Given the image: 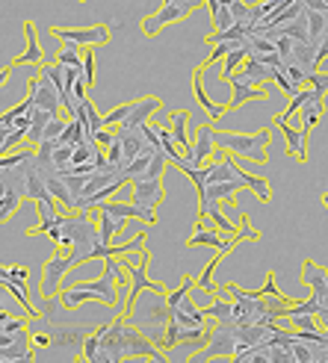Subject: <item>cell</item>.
Masks as SVG:
<instances>
[{"label": "cell", "mask_w": 328, "mask_h": 363, "mask_svg": "<svg viewBox=\"0 0 328 363\" xmlns=\"http://www.w3.org/2000/svg\"><path fill=\"white\" fill-rule=\"evenodd\" d=\"M124 316L131 325H136L145 337H151L157 346H163L166 328L172 322V307H169L166 293H160V289H145V293L136 296V301H131L124 307Z\"/></svg>", "instance_id": "1"}, {"label": "cell", "mask_w": 328, "mask_h": 363, "mask_svg": "<svg viewBox=\"0 0 328 363\" xmlns=\"http://www.w3.org/2000/svg\"><path fill=\"white\" fill-rule=\"evenodd\" d=\"M269 139L272 130L261 133H228V130H216V148H225L243 160L251 162H266L269 160Z\"/></svg>", "instance_id": "2"}, {"label": "cell", "mask_w": 328, "mask_h": 363, "mask_svg": "<svg viewBox=\"0 0 328 363\" xmlns=\"http://www.w3.org/2000/svg\"><path fill=\"white\" fill-rule=\"evenodd\" d=\"M240 349V325L234 322H213L207 331L204 349H198L190 360H210V357H234Z\"/></svg>", "instance_id": "3"}, {"label": "cell", "mask_w": 328, "mask_h": 363, "mask_svg": "<svg viewBox=\"0 0 328 363\" xmlns=\"http://www.w3.org/2000/svg\"><path fill=\"white\" fill-rule=\"evenodd\" d=\"M148 251H142V257H136V254L131 251V254H124V272L131 275V289H127V301H124V307L131 304V301H136V296L139 293H145V289H160V293H169L166 286H160V284H154L151 278H148Z\"/></svg>", "instance_id": "4"}, {"label": "cell", "mask_w": 328, "mask_h": 363, "mask_svg": "<svg viewBox=\"0 0 328 363\" xmlns=\"http://www.w3.org/2000/svg\"><path fill=\"white\" fill-rule=\"evenodd\" d=\"M75 269V260H71V254H57V257H50L45 266H42V278H39V296L42 298H57L60 296V286L65 281V275Z\"/></svg>", "instance_id": "5"}, {"label": "cell", "mask_w": 328, "mask_h": 363, "mask_svg": "<svg viewBox=\"0 0 328 363\" xmlns=\"http://www.w3.org/2000/svg\"><path fill=\"white\" fill-rule=\"evenodd\" d=\"M50 35L53 39H60L62 45L65 42H75L80 48H95V45H106L109 35H113V30H109L106 24H95V27H50Z\"/></svg>", "instance_id": "6"}, {"label": "cell", "mask_w": 328, "mask_h": 363, "mask_svg": "<svg viewBox=\"0 0 328 363\" xmlns=\"http://www.w3.org/2000/svg\"><path fill=\"white\" fill-rule=\"evenodd\" d=\"M35 357L33 337L24 331L0 334V363H30Z\"/></svg>", "instance_id": "7"}, {"label": "cell", "mask_w": 328, "mask_h": 363, "mask_svg": "<svg viewBox=\"0 0 328 363\" xmlns=\"http://www.w3.org/2000/svg\"><path fill=\"white\" fill-rule=\"evenodd\" d=\"M27 95L35 101V106H39V110H48V113H53V116H60V110H62V95H60V89L53 86L48 77H42V74L30 77V80H27Z\"/></svg>", "instance_id": "8"}, {"label": "cell", "mask_w": 328, "mask_h": 363, "mask_svg": "<svg viewBox=\"0 0 328 363\" xmlns=\"http://www.w3.org/2000/svg\"><path fill=\"white\" fill-rule=\"evenodd\" d=\"M48 331H50V337H53V342H57V349L62 352V354H68V357H77V354H83V342H86V337H89V331L86 328H80V325H48Z\"/></svg>", "instance_id": "9"}, {"label": "cell", "mask_w": 328, "mask_h": 363, "mask_svg": "<svg viewBox=\"0 0 328 363\" xmlns=\"http://www.w3.org/2000/svg\"><path fill=\"white\" fill-rule=\"evenodd\" d=\"M231 86H234V95H231V101L225 104L228 113H231V110H240L246 101H266V98H269L266 89H261L258 83H251V77L246 74V71H236L234 80H231Z\"/></svg>", "instance_id": "10"}, {"label": "cell", "mask_w": 328, "mask_h": 363, "mask_svg": "<svg viewBox=\"0 0 328 363\" xmlns=\"http://www.w3.org/2000/svg\"><path fill=\"white\" fill-rule=\"evenodd\" d=\"M24 33H27V48H24V53L18 60H12L9 65H4V71H0V83H6L9 74H12V68H18V65H45V53L39 48V39H35V24L27 21L24 24Z\"/></svg>", "instance_id": "11"}, {"label": "cell", "mask_w": 328, "mask_h": 363, "mask_svg": "<svg viewBox=\"0 0 328 363\" xmlns=\"http://www.w3.org/2000/svg\"><path fill=\"white\" fill-rule=\"evenodd\" d=\"M131 189H133V204L145 207V210H154L163 204L166 198V189H163V180H148V177H136L131 180Z\"/></svg>", "instance_id": "12"}, {"label": "cell", "mask_w": 328, "mask_h": 363, "mask_svg": "<svg viewBox=\"0 0 328 363\" xmlns=\"http://www.w3.org/2000/svg\"><path fill=\"white\" fill-rule=\"evenodd\" d=\"M192 12L187 9V6H177V4H163V9L160 12H154V15H148L142 21V33L148 35V39H154V35L163 30V27H169V24H175V21H184V18H190Z\"/></svg>", "instance_id": "13"}, {"label": "cell", "mask_w": 328, "mask_h": 363, "mask_svg": "<svg viewBox=\"0 0 328 363\" xmlns=\"http://www.w3.org/2000/svg\"><path fill=\"white\" fill-rule=\"evenodd\" d=\"M272 124L281 127L284 142H287V151L293 154L299 162H307V133L302 130V127H290L284 116H275V118H272Z\"/></svg>", "instance_id": "14"}, {"label": "cell", "mask_w": 328, "mask_h": 363, "mask_svg": "<svg viewBox=\"0 0 328 363\" xmlns=\"http://www.w3.org/2000/svg\"><path fill=\"white\" fill-rule=\"evenodd\" d=\"M246 184L243 180H225V184H207L202 192H198V207L207 201H228L236 204V192H243Z\"/></svg>", "instance_id": "15"}, {"label": "cell", "mask_w": 328, "mask_h": 363, "mask_svg": "<svg viewBox=\"0 0 328 363\" xmlns=\"http://www.w3.org/2000/svg\"><path fill=\"white\" fill-rule=\"evenodd\" d=\"M101 213H109L116 219H139L145 225H154L157 222V213L154 210H145L139 204H124V201H104L101 204Z\"/></svg>", "instance_id": "16"}, {"label": "cell", "mask_w": 328, "mask_h": 363, "mask_svg": "<svg viewBox=\"0 0 328 363\" xmlns=\"http://www.w3.org/2000/svg\"><path fill=\"white\" fill-rule=\"evenodd\" d=\"M160 106H163V101H160V98H142V101H133L131 116H127L119 127H121V130H139L142 124H148V118L160 110Z\"/></svg>", "instance_id": "17"}, {"label": "cell", "mask_w": 328, "mask_h": 363, "mask_svg": "<svg viewBox=\"0 0 328 363\" xmlns=\"http://www.w3.org/2000/svg\"><path fill=\"white\" fill-rule=\"evenodd\" d=\"M216 151V130H213V124H202L198 127V136H195V145H192V166H207V160L213 157Z\"/></svg>", "instance_id": "18"}, {"label": "cell", "mask_w": 328, "mask_h": 363, "mask_svg": "<svg viewBox=\"0 0 328 363\" xmlns=\"http://www.w3.org/2000/svg\"><path fill=\"white\" fill-rule=\"evenodd\" d=\"M204 71H207L204 65H198V68H195V74H192V92H195L198 104H202L204 110H207V116L216 121V118H222V116L228 113V106H225V104H213L210 95L204 92V80H202V77H204Z\"/></svg>", "instance_id": "19"}, {"label": "cell", "mask_w": 328, "mask_h": 363, "mask_svg": "<svg viewBox=\"0 0 328 363\" xmlns=\"http://www.w3.org/2000/svg\"><path fill=\"white\" fill-rule=\"evenodd\" d=\"M77 121H80V124L86 127V136H89V139H95V136H98V133L104 130V127H106V124H104V116L98 113V106H95L92 101H89V98H86V101L80 104Z\"/></svg>", "instance_id": "20"}, {"label": "cell", "mask_w": 328, "mask_h": 363, "mask_svg": "<svg viewBox=\"0 0 328 363\" xmlns=\"http://www.w3.org/2000/svg\"><path fill=\"white\" fill-rule=\"evenodd\" d=\"M190 121H192L190 110H177V113H172V118H169V130H172L175 142H177L184 151L192 148V142H190V136H187V124H190Z\"/></svg>", "instance_id": "21"}, {"label": "cell", "mask_w": 328, "mask_h": 363, "mask_svg": "<svg viewBox=\"0 0 328 363\" xmlns=\"http://www.w3.org/2000/svg\"><path fill=\"white\" fill-rule=\"evenodd\" d=\"M86 301H98V298H95V293H89V289H83L77 284L65 286L62 293H60V307H65V311H75V307H80Z\"/></svg>", "instance_id": "22"}, {"label": "cell", "mask_w": 328, "mask_h": 363, "mask_svg": "<svg viewBox=\"0 0 328 363\" xmlns=\"http://www.w3.org/2000/svg\"><path fill=\"white\" fill-rule=\"evenodd\" d=\"M236 177H240L243 184H246V189H251L254 195L261 198L263 204H269V201H272V189H269V184H266V177H254V174L243 172L240 166H236Z\"/></svg>", "instance_id": "23"}, {"label": "cell", "mask_w": 328, "mask_h": 363, "mask_svg": "<svg viewBox=\"0 0 328 363\" xmlns=\"http://www.w3.org/2000/svg\"><path fill=\"white\" fill-rule=\"evenodd\" d=\"M322 113H325V98H319V101H314V104H307V106H302L299 110V118H302V130L311 136V130L317 127V121L322 118Z\"/></svg>", "instance_id": "24"}, {"label": "cell", "mask_w": 328, "mask_h": 363, "mask_svg": "<svg viewBox=\"0 0 328 363\" xmlns=\"http://www.w3.org/2000/svg\"><path fill=\"white\" fill-rule=\"evenodd\" d=\"M243 71L251 77V83H269L272 77H275V68L272 65H266V62H261V60H254V57H248L246 62H243Z\"/></svg>", "instance_id": "25"}, {"label": "cell", "mask_w": 328, "mask_h": 363, "mask_svg": "<svg viewBox=\"0 0 328 363\" xmlns=\"http://www.w3.org/2000/svg\"><path fill=\"white\" fill-rule=\"evenodd\" d=\"M0 189H4V195H0V222H9V216L21 207L24 195L18 189H12V186H0Z\"/></svg>", "instance_id": "26"}, {"label": "cell", "mask_w": 328, "mask_h": 363, "mask_svg": "<svg viewBox=\"0 0 328 363\" xmlns=\"http://www.w3.org/2000/svg\"><path fill=\"white\" fill-rule=\"evenodd\" d=\"M246 60H248V42L240 45V48H234L225 57V62H222V80H231L236 74V68H240Z\"/></svg>", "instance_id": "27"}, {"label": "cell", "mask_w": 328, "mask_h": 363, "mask_svg": "<svg viewBox=\"0 0 328 363\" xmlns=\"http://www.w3.org/2000/svg\"><path fill=\"white\" fill-rule=\"evenodd\" d=\"M53 118H57L53 113L39 110V106H35V110H33V127H30V136H27V139H30L33 145H39V142L45 139V127H48Z\"/></svg>", "instance_id": "28"}, {"label": "cell", "mask_w": 328, "mask_h": 363, "mask_svg": "<svg viewBox=\"0 0 328 363\" xmlns=\"http://www.w3.org/2000/svg\"><path fill=\"white\" fill-rule=\"evenodd\" d=\"M127 225V219H116V216H109V213H101V219H98V228H101V240L104 245L106 242H113L116 240V233H121Z\"/></svg>", "instance_id": "29"}, {"label": "cell", "mask_w": 328, "mask_h": 363, "mask_svg": "<svg viewBox=\"0 0 328 363\" xmlns=\"http://www.w3.org/2000/svg\"><path fill=\"white\" fill-rule=\"evenodd\" d=\"M222 257H225V254H219V251H216V257L204 266V272H202V275H198V281H195V284H198V289H204V293H216L213 272H216V266H219V263H222Z\"/></svg>", "instance_id": "30"}, {"label": "cell", "mask_w": 328, "mask_h": 363, "mask_svg": "<svg viewBox=\"0 0 328 363\" xmlns=\"http://www.w3.org/2000/svg\"><path fill=\"white\" fill-rule=\"evenodd\" d=\"M30 316H9L6 311L0 313V334H15V331H24L27 328Z\"/></svg>", "instance_id": "31"}, {"label": "cell", "mask_w": 328, "mask_h": 363, "mask_svg": "<svg viewBox=\"0 0 328 363\" xmlns=\"http://www.w3.org/2000/svg\"><path fill=\"white\" fill-rule=\"evenodd\" d=\"M166 166H169V157L163 154V151H157V154L151 157L148 169H145V174H142V177H148V180H163V172H166Z\"/></svg>", "instance_id": "32"}, {"label": "cell", "mask_w": 328, "mask_h": 363, "mask_svg": "<svg viewBox=\"0 0 328 363\" xmlns=\"http://www.w3.org/2000/svg\"><path fill=\"white\" fill-rule=\"evenodd\" d=\"M290 322H293L296 331H319L322 328L314 313H293V316H290Z\"/></svg>", "instance_id": "33"}, {"label": "cell", "mask_w": 328, "mask_h": 363, "mask_svg": "<svg viewBox=\"0 0 328 363\" xmlns=\"http://www.w3.org/2000/svg\"><path fill=\"white\" fill-rule=\"evenodd\" d=\"M83 80L89 86V92H92L95 89V50L92 48L83 50Z\"/></svg>", "instance_id": "34"}, {"label": "cell", "mask_w": 328, "mask_h": 363, "mask_svg": "<svg viewBox=\"0 0 328 363\" xmlns=\"http://www.w3.org/2000/svg\"><path fill=\"white\" fill-rule=\"evenodd\" d=\"M98 352H101V328H95L92 334L86 337V342H83V357H86L89 363H95Z\"/></svg>", "instance_id": "35"}, {"label": "cell", "mask_w": 328, "mask_h": 363, "mask_svg": "<svg viewBox=\"0 0 328 363\" xmlns=\"http://www.w3.org/2000/svg\"><path fill=\"white\" fill-rule=\"evenodd\" d=\"M131 110H133V101H127V104H121V106H116V110H109L106 116H104V124L106 127H113V124H121L127 116H131Z\"/></svg>", "instance_id": "36"}, {"label": "cell", "mask_w": 328, "mask_h": 363, "mask_svg": "<svg viewBox=\"0 0 328 363\" xmlns=\"http://www.w3.org/2000/svg\"><path fill=\"white\" fill-rule=\"evenodd\" d=\"M0 278H4V281H15V284H27L30 269L27 266H6L4 272H0Z\"/></svg>", "instance_id": "37"}, {"label": "cell", "mask_w": 328, "mask_h": 363, "mask_svg": "<svg viewBox=\"0 0 328 363\" xmlns=\"http://www.w3.org/2000/svg\"><path fill=\"white\" fill-rule=\"evenodd\" d=\"M65 127H68V124L57 116V118H53V121L45 127V139H42V142H60V136L65 133Z\"/></svg>", "instance_id": "38"}, {"label": "cell", "mask_w": 328, "mask_h": 363, "mask_svg": "<svg viewBox=\"0 0 328 363\" xmlns=\"http://www.w3.org/2000/svg\"><path fill=\"white\" fill-rule=\"evenodd\" d=\"M307 86H314L317 92H322V95H325V92H328V71H322V68H319V71H314V74L307 77Z\"/></svg>", "instance_id": "39"}, {"label": "cell", "mask_w": 328, "mask_h": 363, "mask_svg": "<svg viewBox=\"0 0 328 363\" xmlns=\"http://www.w3.org/2000/svg\"><path fill=\"white\" fill-rule=\"evenodd\" d=\"M258 293H261V296H284V293H281V289L275 286V275H272V272H269V278H266V284H263V286L258 289Z\"/></svg>", "instance_id": "40"}, {"label": "cell", "mask_w": 328, "mask_h": 363, "mask_svg": "<svg viewBox=\"0 0 328 363\" xmlns=\"http://www.w3.org/2000/svg\"><path fill=\"white\" fill-rule=\"evenodd\" d=\"M113 139H116V133H113V130H106V127H104V130L95 136V142H98V145H109Z\"/></svg>", "instance_id": "41"}, {"label": "cell", "mask_w": 328, "mask_h": 363, "mask_svg": "<svg viewBox=\"0 0 328 363\" xmlns=\"http://www.w3.org/2000/svg\"><path fill=\"white\" fill-rule=\"evenodd\" d=\"M322 204H325V210H328V192H322Z\"/></svg>", "instance_id": "42"}]
</instances>
